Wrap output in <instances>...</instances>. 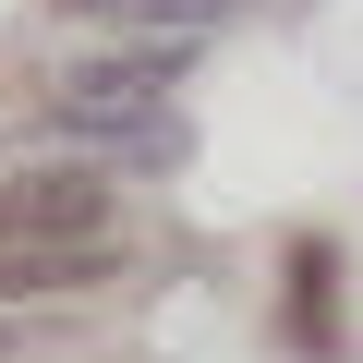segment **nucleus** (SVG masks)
Returning a JSON list of instances; mask_svg holds the SVG:
<instances>
[{
    "label": "nucleus",
    "mask_w": 363,
    "mask_h": 363,
    "mask_svg": "<svg viewBox=\"0 0 363 363\" xmlns=\"http://www.w3.org/2000/svg\"><path fill=\"white\" fill-rule=\"evenodd\" d=\"M49 242H109V194L85 169H13L0 182V255H49Z\"/></svg>",
    "instance_id": "1"
},
{
    "label": "nucleus",
    "mask_w": 363,
    "mask_h": 363,
    "mask_svg": "<svg viewBox=\"0 0 363 363\" xmlns=\"http://www.w3.org/2000/svg\"><path fill=\"white\" fill-rule=\"evenodd\" d=\"M73 13H85V25H109V37H157V49H169V37L218 25L230 0H73Z\"/></svg>",
    "instance_id": "2"
}]
</instances>
